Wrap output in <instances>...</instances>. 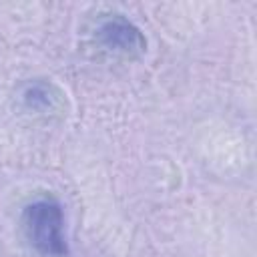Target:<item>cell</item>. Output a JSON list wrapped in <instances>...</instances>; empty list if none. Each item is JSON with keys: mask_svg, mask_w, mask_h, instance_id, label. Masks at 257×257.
<instances>
[{"mask_svg": "<svg viewBox=\"0 0 257 257\" xmlns=\"http://www.w3.org/2000/svg\"><path fill=\"white\" fill-rule=\"evenodd\" d=\"M22 233L38 257H68L64 213L56 199L40 197L22 209Z\"/></svg>", "mask_w": 257, "mask_h": 257, "instance_id": "cell-1", "label": "cell"}, {"mask_svg": "<svg viewBox=\"0 0 257 257\" xmlns=\"http://www.w3.org/2000/svg\"><path fill=\"white\" fill-rule=\"evenodd\" d=\"M90 44L98 54L112 60H137L147 50L141 28L120 12H102L90 28Z\"/></svg>", "mask_w": 257, "mask_h": 257, "instance_id": "cell-2", "label": "cell"}, {"mask_svg": "<svg viewBox=\"0 0 257 257\" xmlns=\"http://www.w3.org/2000/svg\"><path fill=\"white\" fill-rule=\"evenodd\" d=\"M22 100L28 110H34L38 114L62 112L64 106V94L52 82H44V80L28 82L22 90Z\"/></svg>", "mask_w": 257, "mask_h": 257, "instance_id": "cell-3", "label": "cell"}]
</instances>
